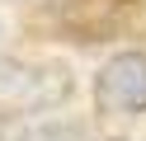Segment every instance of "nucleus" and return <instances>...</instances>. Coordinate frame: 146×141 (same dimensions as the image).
I'll return each mask as SVG.
<instances>
[{
    "instance_id": "obj_2",
    "label": "nucleus",
    "mask_w": 146,
    "mask_h": 141,
    "mask_svg": "<svg viewBox=\"0 0 146 141\" xmlns=\"http://www.w3.org/2000/svg\"><path fill=\"white\" fill-rule=\"evenodd\" d=\"M94 103L104 113H146V52H118L94 75Z\"/></svg>"
},
{
    "instance_id": "obj_3",
    "label": "nucleus",
    "mask_w": 146,
    "mask_h": 141,
    "mask_svg": "<svg viewBox=\"0 0 146 141\" xmlns=\"http://www.w3.org/2000/svg\"><path fill=\"white\" fill-rule=\"evenodd\" d=\"M0 38H5V24H0Z\"/></svg>"
},
{
    "instance_id": "obj_1",
    "label": "nucleus",
    "mask_w": 146,
    "mask_h": 141,
    "mask_svg": "<svg viewBox=\"0 0 146 141\" xmlns=\"http://www.w3.org/2000/svg\"><path fill=\"white\" fill-rule=\"evenodd\" d=\"M71 99V71L61 61L0 56V113H47Z\"/></svg>"
}]
</instances>
